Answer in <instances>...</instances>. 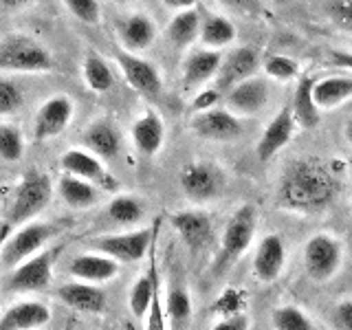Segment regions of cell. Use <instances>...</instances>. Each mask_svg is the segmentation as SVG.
Returning a JSON list of instances; mask_svg holds the SVG:
<instances>
[{
    "mask_svg": "<svg viewBox=\"0 0 352 330\" xmlns=\"http://www.w3.org/2000/svg\"><path fill=\"white\" fill-rule=\"evenodd\" d=\"M53 196V183L44 172L29 170L16 185L14 198L7 209V223L9 225H25L42 214L49 207Z\"/></svg>",
    "mask_w": 352,
    "mask_h": 330,
    "instance_id": "5",
    "label": "cell"
},
{
    "mask_svg": "<svg viewBox=\"0 0 352 330\" xmlns=\"http://www.w3.org/2000/svg\"><path fill=\"white\" fill-rule=\"evenodd\" d=\"M58 194L71 209H88L102 201L104 190L91 181L80 179V176L62 174L58 181Z\"/></svg>",
    "mask_w": 352,
    "mask_h": 330,
    "instance_id": "27",
    "label": "cell"
},
{
    "mask_svg": "<svg viewBox=\"0 0 352 330\" xmlns=\"http://www.w3.org/2000/svg\"><path fill=\"white\" fill-rule=\"evenodd\" d=\"M344 262V247L335 236L315 234L304 245V269L315 282H328Z\"/></svg>",
    "mask_w": 352,
    "mask_h": 330,
    "instance_id": "8",
    "label": "cell"
},
{
    "mask_svg": "<svg viewBox=\"0 0 352 330\" xmlns=\"http://www.w3.org/2000/svg\"><path fill=\"white\" fill-rule=\"evenodd\" d=\"M51 322V308L44 302L27 300L9 306L0 315V330H40Z\"/></svg>",
    "mask_w": 352,
    "mask_h": 330,
    "instance_id": "23",
    "label": "cell"
},
{
    "mask_svg": "<svg viewBox=\"0 0 352 330\" xmlns=\"http://www.w3.org/2000/svg\"><path fill=\"white\" fill-rule=\"evenodd\" d=\"M130 135L139 154H143V157H154V154L163 148V141H165L163 119L154 113V110H146L139 119H135Z\"/></svg>",
    "mask_w": 352,
    "mask_h": 330,
    "instance_id": "25",
    "label": "cell"
},
{
    "mask_svg": "<svg viewBox=\"0 0 352 330\" xmlns=\"http://www.w3.org/2000/svg\"><path fill=\"white\" fill-rule=\"evenodd\" d=\"M115 60L132 91L150 99V102H157L163 93V77L157 66L148 62L146 58H139L137 53H130L124 49H117Z\"/></svg>",
    "mask_w": 352,
    "mask_h": 330,
    "instance_id": "10",
    "label": "cell"
},
{
    "mask_svg": "<svg viewBox=\"0 0 352 330\" xmlns=\"http://www.w3.org/2000/svg\"><path fill=\"white\" fill-rule=\"evenodd\" d=\"M58 234H60V225L29 220L0 249V269L11 271L14 267H18L20 262H25L27 258L42 251L51 242V238Z\"/></svg>",
    "mask_w": 352,
    "mask_h": 330,
    "instance_id": "6",
    "label": "cell"
},
{
    "mask_svg": "<svg viewBox=\"0 0 352 330\" xmlns=\"http://www.w3.org/2000/svg\"><path fill=\"white\" fill-rule=\"evenodd\" d=\"M165 311H168V328L170 330H187L192 322V293L187 291V286L174 282L165 297Z\"/></svg>",
    "mask_w": 352,
    "mask_h": 330,
    "instance_id": "30",
    "label": "cell"
},
{
    "mask_svg": "<svg viewBox=\"0 0 352 330\" xmlns=\"http://www.w3.org/2000/svg\"><path fill=\"white\" fill-rule=\"evenodd\" d=\"M58 300L62 304H66L69 308L77 313H84V315H99L106 311V293L99 284H91V282H69V284H62L58 291Z\"/></svg>",
    "mask_w": 352,
    "mask_h": 330,
    "instance_id": "17",
    "label": "cell"
},
{
    "mask_svg": "<svg viewBox=\"0 0 352 330\" xmlns=\"http://www.w3.org/2000/svg\"><path fill=\"white\" fill-rule=\"evenodd\" d=\"M170 225L194 253L207 249L214 240L212 218H209V214L201 212V209H181V212H174L170 216Z\"/></svg>",
    "mask_w": 352,
    "mask_h": 330,
    "instance_id": "15",
    "label": "cell"
},
{
    "mask_svg": "<svg viewBox=\"0 0 352 330\" xmlns=\"http://www.w3.org/2000/svg\"><path fill=\"white\" fill-rule=\"evenodd\" d=\"M60 168L64 174L80 176L84 181H91L102 190H117V183L108 174L102 159H97L93 152L84 148H71L60 157Z\"/></svg>",
    "mask_w": 352,
    "mask_h": 330,
    "instance_id": "14",
    "label": "cell"
},
{
    "mask_svg": "<svg viewBox=\"0 0 352 330\" xmlns=\"http://www.w3.org/2000/svg\"><path fill=\"white\" fill-rule=\"evenodd\" d=\"M260 69V55L256 49L251 47H238L231 49L227 55H223L216 73V86L220 93H227L231 86H236L240 82L249 80V77L256 75V71Z\"/></svg>",
    "mask_w": 352,
    "mask_h": 330,
    "instance_id": "13",
    "label": "cell"
},
{
    "mask_svg": "<svg viewBox=\"0 0 352 330\" xmlns=\"http://www.w3.org/2000/svg\"><path fill=\"white\" fill-rule=\"evenodd\" d=\"M223 53L216 49H198L192 51L183 62V88L185 91H196L205 82L214 80L218 73Z\"/></svg>",
    "mask_w": 352,
    "mask_h": 330,
    "instance_id": "24",
    "label": "cell"
},
{
    "mask_svg": "<svg viewBox=\"0 0 352 330\" xmlns=\"http://www.w3.org/2000/svg\"><path fill=\"white\" fill-rule=\"evenodd\" d=\"M284 264H286L284 240L278 234L264 236L256 249V256H253V275L260 282L271 284L282 275Z\"/></svg>",
    "mask_w": 352,
    "mask_h": 330,
    "instance_id": "21",
    "label": "cell"
},
{
    "mask_svg": "<svg viewBox=\"0 0 352 330\" xmlns=\"http://www.w3.org/2000/svg\"><path fill=\"white\" fill-rule=\"evenodd\" d=\"M25 106V93L18 82L0 77V117L16 115Z\"/></svg>",
    "mask_w": 352,
    "mask_h": 330,
    "instance_id": "36",
    "label": "cell"
},
{
    "mask_svg": "<svg viewBox=\"0 0 352 330\" xmlns=\"http://www.w3.org/2000/svg\"><path fill=\"white\" fill-rule=\"evenodd\" d=\"M179 185L185 198H190L192 203H209L223 196L225 174L212 163L194 161V163H187L181 170Z\"/></svg>",
    "mask_w": 352,
    "mask_h": 330,
    "instance_id": "9",
    "label": "cell"
},
{
    "mask_svg": "<svg viewBox=\"0 0 352 330\" xmlns=\"http://www.w3.org/2000/svg\"><path fill=\"white\" fill-rule=\"evenodd\" d=\"M82 146L84 150L93 152L97 159L110 161L121 152V132L110 119L99 117L82 132Z\"/></svg>",
    "mask_w": 352,
    "mask_h": 330,
    "instance_id": "20",
    "label": "cell"
},
{
    "mask_svg": "<svg viewBox=\"0 0 352 330\" xmlns=\"http://www.w3.org/2000/svg\"><path fill=\"white\" fill-rule=\"evenodd\" d=\"M330 62H333L337 69L352 73V51H333L330 53Z\"/></svg>",
    "mask_w": 352,
    "mask_h": 330,
    "instance_id": "46",
    "label": "cell"
},
{
    "mask_svg": "<svg viewBox=\"0 0 352 330\" xmlns=\"http://www.w3.org/2000/svg\"><path fill=\"white\" fill-rule=\"evenodd\" d=\"M113 3H117V5H126V3H132V0H113Z\"/></svg>",
    "mask_w": 352,
    "mask_h": 330,
    "instance_id": "50",
    "label": "cell"
},
{
    "mask_svg": "<svg viewBox=\"0 0 352 330\" xmlns=\"http://www.w3.org/2000/svg\"><path fill=\"white\" fill-rule=\"evenodd\" d=\"M295 128H297V124H295V119H293L291 106H284L282 110H278L275 117L267 124V128H264L262 137H260L258 146H256L258 159L260 161H269L282 148L289 146V141L295 135Z\"/></svg>",
    "mask_w": 352,
    "mask_h": 330,
    "instance_id": "18",
    "label": "cell"
},
{
    "mask_svg": "<svg viewBox=\"0 0 352 330\" xmlns=\"http://www.w3.org/2000/svg\"><path fill=\"white\" fill-rule=\"evenodd\" d=\"M60 249H42L36 256L27 258L14 267L7 275L5 291L7 293H38L49 289L53 280V267Z\"/></svg>",
    "mask_w": 352,
    "mask_h": 330,
    "instance_id": "7",
    "label": "cell"
},
{
    "mask_svg": "<svg viewBox=\"0 0 352 330\" xmlns=\"http://www.w3.org/2000/svg\"><path fill=\"white\" fill-rule=\"evenodd\" d=\"M53 55L29 33H7L0 38V71L5 73H49Z\"/></svg>",
    "mask_w": 352,
    "mask_h": 330,
    "instance_id": "2",
    "label": "cell"
},
{
    "mask_svg": "<svg viewBox=\"0 0 352 330\" xmlns=\"http://www.w3.org/2000/svg\"><path fill=\"white\" fill-rule=\"evenodd\" d=\"M33 0H0V9H7V11H16L31 5Z\"/></svg>",
    "mask_w": 352,
    "mask_h": 330,
    "instance_id": "48",
    "label": "cell"
},
{
    "mask_svg": "<svg viewBox=\"0 0 352 330\" xmlns=\"http://www.w3.org/2000/svg\"><path fill=\"white\" fill-rule=\"evenodd\" d=\"M161 282L159 278V264H157V251L154 247L150 249V264H148V271L141 275V278L132 284V289L128 293V306H130V313L139 317V319H146L148 315V308L152 304V293H154V286Z\"/></svg>",
    "mask_w": 352,
    "mask_h": 330,
    "instance_id": "28",
    "label": "cell"
},
{
    "mask_svg": "<svg viewBox=\"0 0 352 330\" xmlns=\"http://www.w3.org/2000/svg\"><path fill=\"white\" fill-rule=\"evenodd\" d=\"M335 319L341 330H352V297L339 302L335 308Z\"/></svg>",
    "mask_w": 352,
    "mask_h": 330,
    "instance_id": "45",
    "label": "cell"
},
{
    "mask_svg": "<svg viewBox=\"0 0 352 330\" xmlns=\"http://www.w3.org/2000/svg\"><path fill=\"white\" fill-rule=\"evenodd\" d=\"M313 86H315V77L308 75V73L302 75L300 82H297V86H295L293 102L289 104L295 124L304 130H313L319 126V121H322V110H319L315 104Z\"/></svg>",
    "mask_w": 352,
    "mask_h": 330,
    "instance_id": "26",
    "label": "cell"
},
{
    "mask_svg": "<svg viewBox=\"0 0 352 330\" xmlns=\"http://www.w3.org/2000/svg\"><path fill=\"white\" fill-rule=\"evenodd\" d=\"M198 40L203 42L205 49H223L229 47L236 40V25L229 18L220 14H209L201 18V31H198Z\"/></svg>",
    "mask_w": 352,
    "mask_h": 330,
    "instance_id": "31",
    "label": "cell"
},
{
    "mask_svg": "<svg viewBox=\"0 0 352 330\" xmlns=\"http://www.w3.org/2000/svg\"><path fill=\"white\" fill-rule=\"evenodd\" d=\"M273 330H315L311 317L297 306H280L271 315Z\"/></svg>",
    "mask_w": 352,
    "mask_h": 330,
    "instance_id": "35",
    "label": "cell"
},
{
    "mask_svg": "<svg viewBox=\"0 0 352 330\" xmlns=\"http://www.w3.org/2000/svg\"><path fill=\"white\" fill-rule=\"evenodd\" d=\"M337 190L339 183L326 163L315 157L293 159L280 174L275 205L293 214H317L335 201Z\"/></svg>",
    "mask_w": 352,
    "mask_h": 330,
    "instance_id": "1",
    "label": "cell"
},
{
    "mask_svg": "<svg viewBox=\"0 0 352 330\" xmlns=\"http://www.w3.org/2000/svg\"><path fill=\"white\" fill-rule=\"evenodd\" d=\"M64 5L69 7L71 14L77 20H82L84 25H97V22H99V14H102V9H99L97 0H64Z\"/></svg>",
    "mask_w": 352,
    "mask_h": 330,
    "instance_id": "41",
    "label": "cell"
},
{
    "mask_svg": "<svg viewBox=\"0 0 352 330\" xmlns=\"http://www.w3.org/2000/svg\"><path fill=\"white\" fill-rule=\"evenodd\" d=\"M258 229V209L253 205H240L227 220L218 256L214 260V271L223 273L238 262L249 251Z\"/></svg>",
    "mask_w": 352,
    "mask_h": 330,
    "instance_id": "4",
    "label": "cell"
},
{
    "mask_svg": "<svg viewBox=\"0 0 352 330\" xmlns=\"http://www.w3.org/2000/svg\"><path fill=\"white\" fill-rule=\"evenodd\" d=\"M106 216L110 218V223H115L119 227H135L146 216V205L137 196L121 194L108 203Z\"/></svg>",
    "mask_w": 352,
    "mask_h": 330,
    "instance_id": "32",
    "label": "cell"
},
{
    "mask_svg": "<svg viewBox=\"0 0 352 330\" xmlns=\"http://www.w3.org/2000/svg\"><path fill=\"white\" fill-rule=\"evenodd\" d=\"M273 3H278V5H286L289 0H273Z\"/></svg>",
    "mask_w": 352,
    "mask_h": 330,
    "instance_id": "51",
    "label": "cell"
},
{
    "mask_svg": "<svg viewBox=\"0 0 352 330\" xmlns=\"http://www.w3.org/2000/svg\"><path fill=\"white\" fill-rule=\"evenodd\" d=\"M227 110L238 117H253L269 104V84L262 77H249V80L231 86L227 91Z\"/></svg>",
    "mask_w": 352,
    "mask_h": 330,
    "instance_id": "16",
    "label": "cell"
},
{
    "mask_svg": "<svg viewBox=\"0 0 352 330\" xmlns=\"http://www.w3.org/2000/svg\"><path fill=\"white\" fill-rule=\"evenodd\" d=\"M247 306V295L240 289H225L220 293V297L216 300V304L212 306V311L220 317H231L238 313H245Z\"/></svg>",
    "mask_w": 352,
    "mask_h": 330,
    "instance_id": "39",
    "label": "cell"
},
{
    "mask_svg": "<svg viewBox=\"0 0 352 330\" xmlns=\"http://www.w3.org/2000/svg\"><path fill=\"white\" fill-rule=\"evenodd\" d=\"M75 113V104L71 97L66 95H53L44 102L36 117H33V139L38 143L49 141L53 137L62 135V132L69 128L73 121Z\"/></svg>",
    "mask_w": 352,
    "mask_h": 330,
    "instance_id": "11",
    "label": "cell"
},
{
    "mask_svg": "<svg viewBox=\"0 0 352 330\" xmlns=\"http://www.w3.org/2000/svg\"><path fill=\"white\" fill-rule=\"evenodd\" d=\"M344 137H346V141H348V146L352 148V117L346 121V126H344Z\"/></svg>",
    "mask_w": 352,
    "mask_h": 330,
    "instance_id": "49",
    "label": "cell"
},
{
    "mask_svg": "<svg viewBox=\"0 0 352 330\" xmlns=\"http://www.w3.org/2000/svg\"><path fill=\"white\" fill-rule=\"evenodd\" d=\"M159 227H161V218L154 220L152 227L97 236L88 242V247L93 251L104 253V256H110L119 264H135V262H141L146 256H150V249L157 245Z\"/></svg>",
    "mask_w": 352,
    "mask_h": 330,
    "instance_id": "3",
    "label": "cell"
},
{
    "mask_svg": "<svg viewBox=\"0 0 352 330\" xmlns=\"http://www.w3.org/2000/svg\"><path fill=\"white\" fill-rule=\"evenodd\" d=\"M82 73H84L86 86L95 93H108L110 88L115 86L113 69H110L108 62L104 58H99L95 51L86 53L84 64H82Z\"/></svg>",
    "mask_w": 352,
    "mask_h": 330,
    "instance_id": "34",
    "label": "cell"
},
{
    "mask_svg": "<svg viewBox=\"0 0 352 330\" xmlns=\"http://www.w3.org/2000/svg\"><path fill=\"white\" fill-rule=\"evenodd\" d=\"M163 5L176 11H183V9H192L196 5V0H163Z\"/></svg>",
    "mask_w": 352,
    "mask_h": 330,
    "instance_id": "47",
    "label": "cell"
},
{
    "mask_svg": "<svg viewBox=\"0 0 352 330\" xmlns=\"http://www.w3.org/2000/svg\"><path fill=\"white\" fill-rule=\"evenodd\" d=\"M262 69L269 77H273V80H278V82H289L300 75V64L293 58H289V55H269V58L262 62Z\"/></svg>",
    "mask_w": 352,
    "mask_h": 330,
    "instance_id": "38",
    "label": "cell"
},
{
    "mask_svg": "<svg viewBox=\"0 0 352 330\" xmlns=\"http://www.w3.org/2000/svg\"><path fill=\"white\" fill-rule=\"evenodd\" d=\"M198 31H201V14L194 7L183 9L168 25V40L176 49H185L198 38Z\"/></svg>",
    "mask_w": 352,
    "mask_h": 330,
    "instance_id": "33",
    "label": "cell"
},
{
    "mask_svg": "<svg viewBox=\"0 0 352 330\" xmlns=\"http://www.w3.org/2000/svg\"><path fill=\"white\" fill-rule=\"evenodd\" d=\"M117 38L121 42V49L130 53H139L150 49L157 40V25L146 14H130L117 20Z\"/></svg>",
    "mask_w": 352,
    "mask_h": 330,
    "instance_id": "19",
    "label": "cell"
},
{
    "mask_svg": "<svg viewBox=\"0 0 352 330\" xmlns=\"http://www.w3.org/2000/svg\"><path fill=\"white\" fill-rule=\"evenodd\" d=\"M212 330H249V317L245 313L223 317Z\"/></svg>",
    "mask_w": 352,
    "mask_h": 330,
    "instance_id": "44",
    "label": "cell"
},
{
    "mask_svg": "<svg viewBox=\"0 0 352 330\" xmlns=\"http://www.w3.org/2000/svg\"><path fill=\"white\" fill-rule=\"evenodd\" d=\"M313 97L319 110L339 108L352 99V75H330L324 80H315Z\"/></svg>",
    "mask_w": 352,
    "mask_h": 330,
    "instance_id": "29",
    "label": "cell"
},
{
    "mask_svg": "<svg viewBox=\"0 0 352 330\" xmlns=\"http://www.w3.org/2000/svg\"><path fill=\"white\" fill-rule=\"evenodd\" d=\"M218 3L227 9H231V11L245 14V16H260L264 11L262 0H218Z\"/></svg>",
    "mask_w": 352,
    "mask_h": 330,
    "instance_id": "42",
    "label": "cell"
},
{
    "mask_svg": "<svg viewBox=\"0 0 352 330\" xmlns=\"http://www.w3.org/2000/svg\"><path fill=\"white\" fill-rule=\"evenodd\" d=\"M220 102V91L218 88H201V91L196 93L194 102H192V108L196 113H203V110H209V108H216Z\"/></svg>",
    "mask_w": 352,
    "mask_h": 330,
    "instance_id": "43",
    "label": "cell"
},
{
    "mask_svg": "<svg viewBox=\"0 0 352 330\" xmlns=\"http://www.w3.org/2000/svg\"><path fill=\"white\" fill-rule=\"evenodd\" d=\"M25 154V137L16 126H0V159L3 161H20Z\"/></svg>",
    "mask_w": 352,
    "mask_h": 330,
    "instance_id": "37",
    "label": "cell"
},
{
    "mask_svg": "<svg viewBox=\"0 0 352 330\" xmlns=\"http://www.w3.org/2000/svg\"><path fill=\"white\" fill-rule=\"evenodd\" d=\"M324 11L330 25L339 31L352 33V0H328Z\"/></svg>",
    "mask_w": 352,
    "mask_h": 330,
    "instance_id": "40",
    "label": "cell"
},
{
    "mask_svg": "<svg viewBox=\"0 0 352 330\" xmlns=\"http://www.w3.org/2000/svg\"><path fill=\"white\" fill-rule=\"evenodd\" d=\"M192 130L201 139L207 141H234L242 135V121L227 108H209L203 113H196L192 119Z\"/></svg>",
    "mask_w": 352,
    "mask_h": 330,
    "instance_id": "12",
    "label": "cell"
},
{
    "mask_svg": "<svg viewBox=\"0 0 352 330\" xmlns=\"http://www.w3.org/2000/svg\"><path fill=\"white\" fill-rule=\"evenodd\" d=\"M69 273L75 280L91 282V284H106L119 273V262L99 251L80 253L69 262Z\"/></svg>",
    "mask_w": 352,
    "mask_h": 330,
    "instance_id": "22",
    "label": "cell"
}]
</instances>
